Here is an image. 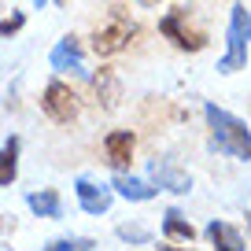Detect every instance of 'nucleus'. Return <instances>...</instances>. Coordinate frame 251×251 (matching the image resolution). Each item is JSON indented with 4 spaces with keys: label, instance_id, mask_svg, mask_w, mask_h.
<instances>
[{
    "label": "nucleus",
    "instance_id": "f257e3e1",
    "mask_svg": "<svg viewBox=\"0 0 251 251\" xmlns=\"http://www.w3.org/2000/svg\"><path fill=\"white\" fill-rule=\"evenodd\" d=\"M203 118L211 126V144L222 151V155L236 159V163H248L251 159V129L248 122H240L236 115H229L226 107L218 103H207L203 107Z\"/></svg>",
    "mask_w": 251,
    "mask_h": 251
},
{
    "label": "nucleus",
    "instance_id": "f03ea898",
    "mask_svg": "<svg viewBox=\"0 0 251 251\" xmlns=\"http://www.w3.org/2000/svg\"><path fill=\"white\" fill-rule=\"evenodd\" d=\"M133 37H137V23L126 15L122 8H111L107 19L93 30V52L100 55V59H111V55L126 52V48L133 45Z\"/></svg>",
    "mask_w": 251,
    "mask_h": 251
},
{
    "label": "nucleus",
    "instance_id": "7ed1b4c3",
    "mask_svg": "<svg viewBox=\"0 0 251 251\" xmlns=\"http://www.w3.org/2000/svg\"><path fill=\"white\" fill-rule=\"evenodd\" d=\"M248 41H251V30H248V8L236 4L229 11V33H226V55L218 59V71L222 74H236L248 67Z\"/></svg>",
    "mask_w": 251,
    "mask_h": 251
},
{
    "label": "nucleus",
    "instance_id": "20e7f679",
    "mask_svg": "<svg viewBox=\"0 0 251 251\" xmlns=\"http://www.w3.org/2000/svg\"><path fill=\"white\" fill-rule=\"evenodd\" d=\"M159 33H163L174 48H181V52H203L207 48V33L188 23L185 8H170L166 11V15L159 19Z\"/></svg>",
    "mask_w": 251,
    "mask_h": 251
},
{
    "label": "nucleus",
    "instance_id": "39448f33",
    "mask_svg": "<svg viewBox=\"0 0 251 251\" xmlns=\"http://www.w3.org/2000/svg\"><path fill=\"white\" fill-rule=\"evenodd\" d=\"M41 111H45L52 122H59V126H67V122H74L78 118V111H81V100H78V93H74L67 81H48L45 85V93H41Z\"/></svg>",
    "mask_w": 251,
    "mask_h": 251
},
{
    "label": "nucleus",
    "instance_id": "423d86ee",
    "mask_svg": "<svg viewBox=\"0 0 251 251\" xmlns=\"http://www.w3.org/2000/svg\"><path fill=\"white\" fill-rule=\"evenodd\" d=\"M48 63H52L55 74H85V63H81V41L74 37V33L59 37L55 48H52V55H48Z\"/></svg>",
    "mask_w": 251,
    "mask_h": 251
},
{
    "label": "nucleus",
    "instance_id": "0eeeda50",
    "mask_svg": "<svg viewBox=\"0 0 251 251\" xmlns=\"http://www.w3.org/2000/svg\"><path fill=\"white\" fill-rule=\"evenodd\" d=\"M151 181H155V188L177 192V196L192 192V177H188V174L181 170L174 159H151Z\"/></svg>",
    "mask_w": 251,
    "mask_h": 251
},
{
    "label": "nucleus",
    "instance_id": "6e6552de",
    "mask_svg": "<svg viewBox=\"0 0 251 251\" xmlns=\"http://www.w3.org/2000/svg\"><path fill=\"white\" fill-rule=\"evenodd\" d=\"M74 196H78V207L85 214H107L111 211V188L96 185V181H89V177L74 181Z\"/></svg>",
    "mask_w": 251,
    "mask_h": 251
},
{
    "label": "nucleus",
    "instance_id": "1a4fd4ad",
    "mask_svg": "<svg viewBox=\"0 0 251 251\" xmlns=\"http://www.w3.org/2000/svg\"><path fill=\"white\" fill-rule=\"evenodd\" d=\"M89 85H93V96H96V103H100L103 111L118 107V100H122V81H118V74L111 71V67H100V71L89 78Z\"/></svg>",
    "mask_w": 251,
    "mask_h": 251
},
{
    "label": "nucleus",
    "instance_id": "9d476101",
    "mask_svg": "<svg viewBox=\"0 0 251 251\" xmlns=\"http://www.w3.org/2000/svg\"><path fill=\"white\" fill-rule=\"evenodd\" d=\"M133 133L129 129H111L107 137H103V155H107V163L115 166V170H126L129 166V159H133Z\"/></svg>",
    "mask_w": 251,
    "mask_h": 251
},
{
    "label": "nucleus",
    "instance_id": "9b49d317",
    "mask_svg": "<svg viewBox=\"0 0 251 251\" xmlns=\"http://www.w3.org/2000/svg\"><path fill=\"white\" fill-rule=\"evenodd\" d=\"M111 188H115L118 196H126L129 203H148V200H155V196H159V188H155V185H148V181L133 177V174H126V170H118V174H115Z\"/></svg>",
    "mask_w": 251,
    "mask_h": 251
},
{
    "label": "nucleus",
    "instance_id": "f8f14e48",
    "mask_svg": "<svg viewBox=\"0 0 251 251\" xmlns=\"http://www.w3.org/2000/svg\"><path fill=\"white\" fill-rule=\"evenodd\" d=\"M163 236L170 244H192L196 240V229H192V222H188L177 207H170V211L163 214Z\"/></svg>",
    "mask_w": 251,
    "mask_h": 251
},
{
    "label": "nucleus",
    "instance_id": "ddd939ff",
    "mask_svg": "<svg viewBox=\"0 0 251 251\" xmlns=\"http://www.w3.org/2000/svg\"><path fill=\"white\" fill-rule=\"evenodd\" d=\"M207 236H211L214 251H244L240 229H233L229 222H211V226H207Z\"/></svg>",
    "mask_w": 251,
    "mask_h": 251
},
{
    "label": "nucleus",
    "instance_id": "4468645a",
    "mask_svg": "<svg viewBox=\"0 0 251 251\" xmlns=\"http://www.w3.org/2000/svg\"><path fill=\"white\" fill-rule=\"evenodd\" d=\"M26 207H30L37 218H59L63 214V203H59V192H55V188L30 192V196H26Z\"/></svg>",
    "mask_w": 251,
    "mask_h": 251
},
{
    "label": "nucleus",
    "instance_id": "2eb2a0df",
    "mask_svg": "<svg viewBox=\"0 0 251 251\" xmlns=\"http://www.w3.org/2000/svg\"><path fill=\"white\" fill-rule=\"evenodd\" d=\"M19 177V137H8V144L0 148V188L11 185Z\"/></svg>",
    "mask_w": 251,
    "mask_h": 251
},
{
    "label": "nucleus",
    "instance_id": "dca6fc26",
    "mask_svg": "<svg viewBox=\"0 0 251 251\" xmlns=\"http://www.w3.org/2000/svg\"><path fill=\"white\" fill-rule=\"evenodd\" d=\"M96 244L89 240V236H59V240H52L45 251H93Z\"/></svg>",
    "mask_w": 251,
    "mask_h": 251
},
{
    "label": "nucleus",
    "instance_id": "f3484780",
    "mask_svg": "<svg viewBox=\"0 0 251 251\" xmlns=\"http://www.w3.org/2000/svg\"><path fill=\"white\" fill-rule=\"evenodd\" d=\"M23 26H26V15L23 11H11L8 19H0V37H15Z\"/></svg>",
    "mask_w": 251,
    "mask_h": 251
},
{
    "label": "nucleus",
    "instance_id": "a211bd4d",
    "mask_svg": "<svg viewBox=\"0 0 251 251\" xmlns=\"http://www.w3.org/2000/svg\"><path fill=\"white\" fill-rule=\"evenodd\" d=\"M118 236H122V240H133V244H144L148 240V229L144 226H118Z\"/></svg>",
    "mask_w": 251,
    "mask_h": 251
},
{
    "label": "nucleus",
    "instance_id": "6ab92c4d",
    "mask_svg": "<svg viewBox=\"0 0 251 251\" xmlns=\"http://www.w3.org/2000/svg\"><path fill=\"white\" fill-rule=\"evenodd\" d=\"M0 233H15V218H8V214H0Z\"/></svg>",
    "mask_w": 251,
    "mask_h": 251
},
{
    "label": "nucleus",
    "instance_id": "aec40b11",
    "mask_svg": "<svg viewBox=\"0 0 251 251\" xmlns=\"http://www.w3.org/2000/svg\"><path fill=\"white\" fill-rule=\"evenodd\" d=\"M159 251H192V248H177V244H170V240H166V244H163Z\"/></svg>",
    "mask_w": 251,
    "mask_h": 251
},
{
    "label": "nucleus",
    "instance_id": "412c9836",
    "mask_svg": "<svg viewBox=\"0 0 251 251\" xmlns=\"http://www.w3.org/2000/svg\"><path fill=\"white\" fill-rule=\"evenodd\" d=\"M141 8H159V0H137Z\"/></svg>",
    "mask_w": 251,
    "mask_h": 251
},
{
    "label": "nucleus",
    "instance_id": "4be33fe9",
    "mask_svg": "<svg viewBox=\"0 0 251 251\" xmlns=\"http://www.w3.org/2000/svg\"><path fill=\"white\" fill-rule=\"evenodd\" d=\"M33 4H37V8H45V4H48V0H33Z\"/></svg>",
    "mask_w": 251,
    "mask_h": 251
},
{
    "label": "nucleus",
    "instance_id": "5701e85b",
    "mask_svg": "<svg viewBox=\"0 0 251 251\" xmlns=\"http://www.w3.org/2000/svg\"><path fill=\"white\" fill-rule=\"evenodd\" d=\"M248 30H251V11H248Z\"/></svg>",
    "mask_w": 251,
    "mask_h": 251
},
{
    "label": "nucleus",
    "instance_id": "b1692460",
    "mask_svg": "<svg viewBox=\"0 0 251 251\" xmlns=\"http://www.w3.org/2000/svg\"><path fill=\"white\" fill-rule=\"evenodd\" d=\"M248 226H251V211H248Z\"/></svg>",
    "mask_w": 251,
    "mask_h": 251
}]
</instances>
